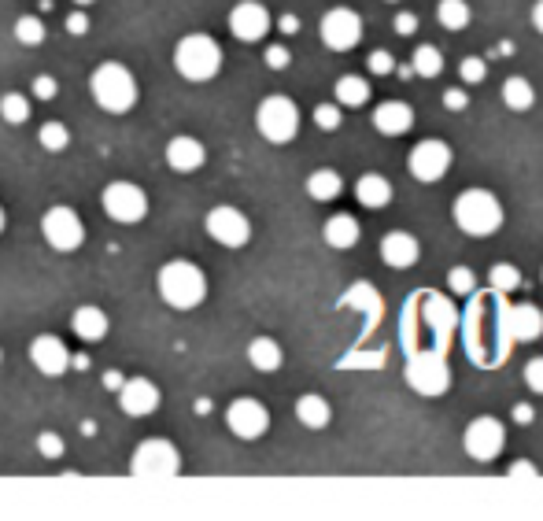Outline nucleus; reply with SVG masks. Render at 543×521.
<instances>
[{"label":"nucleus","instance_id":"nucleus-1","mask_svg":"<svg viewBox=\"0 0 543 521\" xmlns=\"http://www.w3.org/2000/svg\"><path fill=\"white\" fill-rule=\"evenodd\" d=\"M507 315H510L507 292L484 289V292H473L470 300H466V311H462V322H459V337H462V348H466V359H470L473 366L499 370V366L510 359L518 340L510 337Z\"/></svg>","mask_w":543,"mask_h":521},{"label":"nucleus","instance_id":"nucleus-2","mask_svg":"<svg viewBox=\"0 0 543 521\" xmlns=\"http://www.w3.org/2000/svg\"><path fill=\"white\" fill-rule=\"evenodd\" d=\"M462 315L451 296L436 289H414L399 311V352H451V340L459 333Z\"/></svg>","mask_w":543,"mask_h":521},{"label":"nucleus","instance_id":"nucleus-3","mask_svg":"<svg viewBox=\"0 0 543 521\" xmlns=\"http://www.w3.org/2000/svg\"><path fill=\"white\" fill-rule=\"evenodd\" d=\"M159 300L174 311H196L207 300V274L189 259H170L156 274Z\"/></svg>","mask_w":543,"mask_h":521},{"label":"nucleus","instance_id":"nucleus-4","mask_svg":"<svg viewBox=\"0 0 543 521\" xmlns=\"http://www.w3.org/2000/svg\"><path fill=\"white\" fill-rule=\"evenodd\" d=\"M174 71L185 82H211L222 71V45L211 34H189L178 41L174 49Z\"/></svg>","mask_w":543,"mask_h":521},{"label":"nucleus","instance_id":"nucleus-5","mask_svg":"<svg viewBox=\"0 0 543 521\" xmlns=\"http://www.w3.org/2000/svg\"><path fill=\"white\" fill-rule=\"evenodd\" d=\"M89 89H93V100L108 115H126L137 104V78L122 63H100L93 78H89Z\"/></svg>","mask_w":543,"mask_h":521},{"label":"nucleus","instance_id":"nucleus-6","mask_svg":"<svg viewBox=\"0 0 543 521\" xmlns=\"http://www.w3.org/2000/svg\"><path fill=\"white\" fill-rule=\"evenodd\" d=\"M455 226L466 237H492L503 226V204L488 189H466L455 200Z\"/></svg>","mask_w":543,"mask_h":521},{"label":"nucleus","instance_id":"nucleus-7","mask_svg":"<svg viewBox=\"0 0 543 521\" xmlns=\"http://www.w3.org/2000/svg\"><path fill=\"white\" fill-rule=\"evenodd\" d=\"M255 126H259V134L270 141V145H289L292 137L300 134V108L292 104L289 97H266L255 111Z\"/></svg>","mask_w":543,"mask_h":521},{"label":"nucleus","instance_id":"nucleus-8","mask_svg":"<svg viewBox=\"0 0 543 521\" xmlns=\"http://www.w3.org/2000/svg\"><path fill=\"white\" fill-rule=\"evenodd\" d=\"M407 385L418 396H444L451 388V366L444 352H414L407 355Z\"/></svg>","mask_w":543,"mask_h":521},{"label":"nucleus","instance_id":"nucleus-9","mask_svg":"<svg viewBox=\"0 0 543 521\" xmlns=\"http://www.w3.org/2000/svg\"><path fill=\"white\" fill-rule=\"evenodd\" d=\"M133 477H178L181 473V451L163 437L141 440L130 455Z\"/></svg>","mask_w":543,"mask_h":521},{"label":"nucleus","instance_id":"nucleus-10","mask_svg":"<svg viewBox=\"0 0 543 521\" xmlns=\"http://www.w3.org/2000/svg\"><path fill=\"white\" fill-rule=\"evenodd\" d=\"M100 207L111 222H122V226H133V222H145L148 215V193L133 182H111L104 193H100Z\"/></svg>","mask_w":543,"mask_h":521},{"label":"nucleus","instance_id":"nucleus-11","mask_svg":"<svg viewBox=\"0 0 543 521\" xmlns=\"http://www.w3.org/2000/svg\"><path fill=\"white\" fill-rule=\"evenodd\" d=\"M41 237L49 241L52 252H78L85 241V226L74 207L56 204L41 215Z\"/></svg>","mask_w":543,"mask_h":521},{"label":"nucleus","instance_id":"nucleus-12","mask_svg":"<svg viewBox=\"0 0 543 521\" xmlns=\"http://www.w3.org/2000/svg\"><path fill=\"white\" fill-rule=\"evenodd\" d=\"M462 444H466V455L473 462H492L499 459V451L507 444V425L499 422V418H492V414H481V418H473L466 425Z\"/></svg>","mask_w":543,"mask_h":521},{"label":"nucleus","instance_id":"nucleus-13","mask_svg":"<svg viewBox=\"0 0 543 521\" xmlns=\"http://www.w3.org/2000/svg\"><path fill=\"white\" fill-rule=\"evenodd\" d=\"M207 237H215L222 248H244V244L252 241V222L244 215L241 207H230V204H218L207 211Z\"/></svg>","mask_w":543,"mask_h":521},{"label":"nucleus","instance_id":"nucleus-14","mask_svg":"<svg viewBox=\"0 0 543 521\" xmlns=\"http://www.w3.org/2000/svg\"><path fill=\"white\" fill-rule=\"evenodd\" d=\"M407 167H411L414 182H425V185L440 182L447 170H451V148H447L440 137L418 141V145L411 148V159H407Z\"/></svg>","mask_w":543,"mask_h":521},{"label":"nucleus","instance_id":"nucleus-15","mask_svg":"<svg viewBox=\"0 0 543 521\" xmlns=\"http://www.w3.org/2000/svg\"><path fill=\"white\" fill-rule=\"evenodd\" d=\"M318 30H322L326 49L351 52L362 37V19H359V12H351V8H333V12L322 15V26H318Z\"/></svg>","mask_w":543,"mask_h":521},{"label":"nucleus","instance_id":"nucleus-16","mask_svg":"<svg viewBox=\"0 0 543 521\" xmlns=\"http://www.w3.org/2000/svg\"><path fill=\"white\" fill-rule=\"evenodd\" d=\"M226 425H230L233 437L259 440L266 429H270V411H266L259 400H252V396H241V400L230 403V411H226Z\"/></svg>","mask_w":543,"mask_h":521},{"label":"nucleus","instance_id":"nucleus-17","mask_svg":"<svg viewBox=\"0 0 543 521\" xmlns=\"http://www.w3.org/2000/svg\"><path fill=\"white\" fill-rule=\"evenodd\" d=\"M30 363L37 366V374L63 377L71 370V352H67V344H63L56 333H41V337H34V344H30Z\"/></svg>","mask_w":543,"mask_h":521},{"label":"nucleus","instance_id":"nucleus-18","mask_svg":"<svg viewBox=\"0 0 543 521\" xmlns=\"http://www.w3.org/2000/svg\"><path fill=\"white\" fill-rule=\"evenodd\" d=\"M230 30L237 41H244V45L263 41L266 30H270V12H266V4H259V0H241V4L230 12Z\"/></svg>","mask_w":543,"mask_h":521},{"label":"nucleus","instance_id":"nucleus-19","mask_svg":"<svg viewBox=\"0 0 543 521\" xmlns=\"http://www.w3.org/2000/svg\"><path fill=\"white\" fill-rule=\"evenodd\" d=\"M119 407L130 418H148L159 407V388L148 377H126V385L119 388Z\"/></svg>","mask_w":543,"mask_h":521},{"label":"nucleus","instance_id":"nucleus-20","mask_svg":"<svg viewBox=\"0 0 543 521\" xmlns=\"http://www.w3.org/2000/svg\"><path fill=\"white\" fill-rule=\"evenodd\" d=\"M337 307H340V311H348V307H359V311H366V322H362V340L374 333L377 318H381V311H385V303H381L377 289H374V285H366V281H355V285L344 292V300H340Z\"/></svg>","mask_w":543,"mask_h":521},{"label":"nucleus","instance_id":"nucleus-21","mask_svg":"<svg viewBox=\"0 0 543 521\" xmlns=\"http://www.w3.org/2000/svg\"><path fill=\"white\" fill-rule=\"evenodd\" d=\"M167 163L170 170H178V174H193L207 163V148L189 134H178L167 141Z\"/></svg>","mask_w":543,"mask_h":521},{"label":"nucleus","instance_id":"nucleus-22","mask_svg":"<svg viewBox=\"0 0 543 521\" xmlns=\"http://www.w3.org/2000/svg\"><path fill=\"white\" fill-rule=\"evenodd\" d=\"M418 255H422V244L414 241L411 233L403 230H392L381 237V259H385L388 267L396 270H411L418 263Z\"/></svg>","mask_w":543,"mask_h":521},{"label":"nucleus","instance_id":"nucleus-23","mask_svg":"<svg viewBox=\"0 0 543 521\" xmlns=\"http://www.w3.org/2000/svg\"><path fill=\"white\" fill-rule=\"evenodd\" d=\"M374 126L385 137H403L414 126V108L403 104V100H385V104H377L374 111Z\"/></svg>","mask_w":543,"mask_h":521},{"label":"nucleus","instance_id":"nucleus-24","mask_svg":"<svg viewBox=\"0 0 543 521\" xmlns=\"http://www.w3.org/2000/svg\"><path fill=\"white\" fill-rule=\"evenodd\" d=\"M507 322H510V337L518 340V344L540 340V333H543V311L536 303H514Z\"/></svg>","mask_w":543,"mask_h":521},{"label":"nucleus","instance_id":"nucleus-25","mask_svg":"<svg viewBox=\"0 0 543 521\" xmlns=\"http://www.w3.org/2000/svg\"><path fill=\"white\" fill-rule=\"evenodd\" d=\"M108 315L100 311V307H93V303H85V307H78L71 315V329L78 333L82 340H89V344H97V340L108 337Z\"/></svg>","mask_w":543,"mask_h":521},{"label":"nucleus","instance_id":"nucleus-26","mask_svg":"<svg viewBox=\"0 0 543 521\" xmlns=\"http://www.w3.org/2000/svg\"><path fill=\"white\" fill-rule=\"evenodd\" d=\"M355 196H359L362 207L381 211V207L392 204V185H388V178H381V174H362L359 182H355Z\"/></svg>","mask_w":543,"mask_h":521},{"label":"nucleus","instance_id":"nucleus-27","mask_svg":"<svg viewBox=\"0 0 543 521\" xmlns=\"http://www.w3.org/2000/svg\"><path fill=\"white\" fill-rule=\"evenodd\" d=\"M322 237H326L329 248H355L359 244V219L355 215H348V211H340V215H333V219L326 222V230H322Z\"/></svg>","mask_w":543,"mask_h":521},{"label":"nucleus","instance_id":"nucleus-28","mask_svg":"<svg viewBox=\"0 0 543 521\" xmlns=\"http://www.w3.org/2000/svg\"><path fill=\"white\" fill-rule=\"evenodd\" d=\"M281 344L274 337H255L252 344H248V363L259 370V374H274L281 366Z\"/></svg>","mask_w":543,"mask_h":521},{"label":"nucleus","instance_id":"nucleus-29","mask_svg":"<svg viewBox=\"0 0 543 521\" xmlns=\"http://www.w3.org/2000/svg\"><path fill=\"white\" fill-rule=\"evenodd\" d=\"M340 193H344V182H340V174L333 167L314 170L311 178H307V196L318 200V204H329V200H337Z\"/></svg>","mask_w":543,"mask_h":521},{"label":"nucleus","instance_id":"nucleus-30","mask_svg":"<svg viewBox=\"0 0 543 521\" xmlns=\"http://www.w3.org/2000/svg\"><path fill=\"white\" fill-rule=\"evenodd\" d=\"M296 418H300L307 429H326L333 411H329L326 396H314L311 392V396H300V400H296Z\"/></svg>","mask_w":543,"mask_h":521},{"label":"nucleus","instance_id":"nucleus-31","mask_svg":"<svg viewBox=\"0 0 543 521\" xmlns=\"http://www.w3.org/2000/svg\"><path fill=\"white\" fill-rule=\"evenodd\" d=\"M337 100L344 108H362L370 100V82L362 74H344L337 78Z\"/></svg>","mask_w":543,"mask_h":521},{"label":"nucleus","instance_id":"nucleus-32","mask_svg":"<svg viewBox=\"0 0 543 521\" xmlns=\"http://www.w3.org/2000/svg\"><path fill=\"white\" fill-rule=\"evenodd\" d=\"M503 104L510 111H529L536 104V89L529 85V78H507L503 82Z\"/></svg>","mask_w":543,"mask_h":521},{"label":"nucleus","instance_id":"nucleus-33","mask_svg":"<svg viewBox=\"0 0 543 521\" xmlns=\"http://www.w3.org/2000/svg\"><path fill=\"white\" fill-rule=\"evenodd\" d=\"M436 19H440L444 30H466L470 26V4L466 0H440Z\"/></svg>","mask_w":543,"mask_h":521},{"label":"nucleus","instance_id":"nucleus-34","mask_svg":"<svg viewBox=\"0 0 543 521\" xmlns=\"http://www.w3.org/2000/svg\"><path fill=\"white\" fill-rule=\"evenodd\" d=\"M0 119L8 122V126H23L30 119V100L23 93H4L0 97Z\"/></svg>","mask_w":543,"mask_h":521},{"label":"nucleus","instance_id":"nucleus-35","mask_svg":"<svg viewBox=\"0 0 543 521\" xmlns=\"http://www.w3.org/2000/svg\"><path fill=\"white\" fill-rule=\"evenodd\" d=\"M411 67H414V74H422V78H436V74L444 71V56H440L436 45H418Z\"/></svg>","mask_w":543,"mask_h":521},{"label":"nucleus","instance_id":"nucleus-36","mask_svg":"<svg viewBox=\"0 0 543 521\" xmlns=\"http://www.w3.org/2000/svg\"><path fill=\"white\" fill-rule=\"evenodd\" d=\"M37 141H41V148H45V152H63V148L71 145V130H67L63 122L49 119L41 130H37Z\"/></svg>","mask_w":543,"mask_h":521},{"label":"nucleus","instance_id":"nucleus-37","mask_svg":"<svg viewBox=\"0 0 543 521\" xmlns=\"http://www.w3.org/2000/svg\"><path fill=\"white\" fill-rule=\"evenodd\" d=\"M521 285V270L514 267V263H495L492 270H488V289L495 292H514Z\"/></svg>","mask_w":543,"mask_h":521},{"label":"nucleus","instance_id":"nucleus-38","mask_svg":"<svg viewBox=\"0 0 543 521\" xmlns=\"http://www.w3.org/2000/svg\"><path fill=\"white\" fill-rule=\"evenodd\" d=\"M15 41H19V45H30V49L41 45V41H45V23H41L37 15H19V19H15Z\"/></svg>","mask_w":543,"mask_h":521},{"label":"nucleus","instance_id":"nucleus-39","mask_svg":"<svg viewBox=\"0 0 543 521\" xmlns=\"http://www.w3.org/2000/svg\"><path fill=\"white\" fill-rule=\"evenodd\" d=\"M447 285H451L455 296H473V292H477V274H473L470 267H451Z\"/></svg>","mask_w":543,"mask_h":521},{"label":"nucleus","instance_id":"nucleus-40","mask_svg":"<svg viewBox=\"0 0 543 521\" xmlns=\"http://www.w3.org/2000/svg\"><path fill=\"white\" fill-rule=\"evenodd\" d=\"M459 78L466 85H481L484 78H488V63H484L481 56H466V60L459 63Z\"/></svg>","mask_w":543,"mask_h":521},{"label":"nucleus","instance_id":"nucleus-41","mask_svg":"<svg viewBox=\"0 0 543 521\" xmlns=\"http://www.w3.org/2000/svg\"><path fill=\"white\" fill-rule=\"evenodd\" d=\"M37 451H41V455H45V459H63V437L60 433H49V429H45V433H41V437H37Z\"/></svg>","mask_w":543,"mask_h":521},{"label":"nucleus","instance_id":"nucleus-42","mask_svg":"<svg viewBox=\"0 0 543 521\" xmlns=\"http://www.w3.org/2000/svg\"><path fill=\"white\" fill-rule=\"evenodd\" d=\"M314 122H318V130H340V108L337 104H318Z\"/></svg>","mask_w":543,"mask_h":521},{"label":"nucleus","instance_id":"nucleus-43","mask_svg":"<svg viewBox=\"0 0 543 521\" xmlns=\"http://www.w3.org/2000/svg\"><path fill=\"white\" fill-rule=\"evenodd\" d=\"M340 366L348 370V366H385V348H377V352H351L348 359H340Z\"/></svg>","mask_w":543,"mask_h":521},{"label":"nucleus","instance_id":"nucleus-44","mask_svg":"<svg viewBox=\"0 0 543 521\" xmlns=\"http://www.w3.org/2000/svg\"><path fill=\"white\" fill-rule=\"evenodd\" d=\"M30 89H34V97H37V100H56V93H60V82H56L52 74H37Z\"/></svg>","mask_w":543,"mask_h":521},{"label":"nucleus","instance_id":"nucleus-45","mask_svg":"<svg viewBox=\"0 0 543 521\" xmlns=\"http://www.w3.org/2000/svg\"><path fill=\"white\" fill-rule=\"evenodd\" d=\"M263 60H266V67H270V71H285V67L292 63V56H289V49H285V45H270Z\"/></svg>","mask_w":543,"mask_h":521},{"label":"nucleus","instance_id":"nucleus-46","mask_svg":"<svg viewBox=\"0 0 543 521\" xmlns=\"http://www.w3.org/2000/svg\"><path fill=\"white\" fill-rule=\"evenodd\" d=\"M525 385L543 396V355H540V359H529V363H525Z\"/></svg>","mask_w":543,"mask_h":521},{"label":"nucleus","instance_id":"nucleus-47","mask_svg":"<svg viewBox=\"0 0 543 521\" xmlns=\"http://www.w3.org/2000/svg\"><path fill=\"white\" fill-rule=\"evenodd\" d=\"M370 71H374V74H392V71H396V60H392L385 49H377V52H370Z\"/></svg>","mask_w":543,"mask_h":521},{"label":"nucleus","instance_id":"nucleus-48","mask_svg":"<svg viewBox=\"0 0 543 521\" xmlns=\"http://www.w3.org/2000/svg\"><path fill=\"white\" fill-rule=\"evenodd\" d=\"M444 108L447 111H466V108H470V97H466V89H447V93H444Z\"/></svg>","mask_w":543,"mask_h":521},{"label":"nucleus","instance_id":"nucleus-49","mask_svg":"<svg viewBox=\"0 0 543 521\" xmlns=\"http://www.w3.org/2000/svg\"><path fill=\"white\" fill-rule=\"evenodd\" d=\"M67 34H74V37H82V34H89V15L78 8L74 15H67Z\"/></svg>","mask_w":543,"mask_h":521},{"label":"nucleus","instance_id":"nucleus-50","mask_svg":"<svg viewBox=\"0 0 543 521\" xmlns=\"http://www.w3.org/2000/svg\"><path fill=\"white\" fill-rule=\"evenodd\" d=\"M414 30H418V15H414V12H399L396 15V34L411 37Z\"/></svg>","mask_w":543,"mask_h":521},{"label":"nucleus","instance_id":"nucleus-51","mask_svg":"<svg viewBox=\"0 0 543 521\" xmlns=\"http://www.w3.org/2000/svg\"><path fill=\"white\" fill-rule=\"evenodd\" d=\"M532 473H536V466H532L529 459H518L510 466V477H532Z\"/></svg>","mask_w":543,"mask_h":521},{"label":"nucleus","instance_id":"nucleus-52","mask_svg":"<svg viewBox=\"0 0 543 521\" xmlns=\"http://www.w3.org/2000/svg\"><path fill=\"white\" fill-rule=\"evenodd\" d=\"M122 385H126V377H122L119 370H108V374H104V388H108V392H119Z\"/></svg>","mask_w":543,"mask_h":521},{"label":"nucleus","instance_id":"nucleus-53","mask_svg":"<svg viewBox=\"0 0 543 521\" xmlns=\"http://www.w3.org/2000/svg\"><path fill=\"white\" fill-rule=\"evenodd\" d=\"M278 26H281V34H296V30H300V19H296V15H281Z\"/></svg>","mask_w":543,"mask_h":521},{"label":"nucleus","instance_id":"nucleus-54","mask_svg":"<svg viewBox=\"0 0 543 521\" xmlns=\"http://www.w3.org/2000/svg\"><path fill=\"white\" fill-rule=\"evenodd\" d=\"M514 422H518V425H529L532 422V407H529V403H518V407H514Z\"/></svg>","mask_w":543,"mask_h":521},{"label":"nucleus","instance_id":"nucleus-55","mask_svg":"<svg viewBox=\"0 0 543 521\" xmlns=\"http://www.w3.org/2000/svg\"><path fill=\"white\" fill-rule=\"evenodd\" d=\"M532 26L543 34V0H536V8H532Z\"/></svg>","mask_w":543,"mask_h":521},{"label":"nucleus","instance_id":"nucleus-56","mask_svg":"<svg viewBox=\"0 0 543 521\" xmlns=\"http://www.w3.org/2000/svg\"><path fill=\"white\" fill-rule=\"evenodd\" d=\"M71 366L85 374V370H89V355H71Z\"/></svg>","mask_w":543,"mask_h":521},{"label":"nucleus","instance_id":"nucleus-57","mask_svg":"<svg viewBox=\"0 0 543 521\" xmlns=\"http://www.w3.org/2000/svg\"><path fill=\"white\" fill-rule=\"evenodd\" d=\"M193 411H196V414H207V411H211V400H196Z\"/></svg>","mask_w":543,"mask_h":521},{"label":"nucleus","instance_id":"nucleus-58","mask_svg":"<svg viewBox=\"0 0 543 521\" xmlns=\"http://www.w3.org/2000/svg\"><path fill=\"white\" fill-rule=\"evenodd\" d=\"M4 226H8V215H4V207H0V233H4Z\"/></svg>","mask_w":543,"mask_h":521},{"label":"nucleus","instance_id":"nucleus-59","mask_svg":"<svg viewBox=\"0 0 543 521\" xmlns=\"http://www.w3.org/2000/svg\"><path fill=\"white\" fill-rule=\"evenodd\" d=\"M74 4H78V8H89V4H97V0H74Z\"/></svg>","mask_w":543,"mask_h":521},{"label":"nucleus","instance_id":"nucleus-60","mask_svg":"<svg viewBox=\"0 0 543 521\" xmlns=\"http://www.w3.org/2000/svg\"><path fill=\"white\" fill-rule=\"evenodd\" d=\"M0 363H4V352H0Z\"/></svg>","mask_w":543,"mask_h":521},{"label":"nucleus","instance_id":"nucleus-61","mask_svg":"<svg viewBox=\"0 0 543 521\" xmlns=\"http://www.w3.org/2000/svg\"><path fill=\"white\" fill-rule=\"evenodd\" d=\"M388 4H392V0H388Z\"/></svg>","mask_w":543,"mask_h":521}]
</instances>
